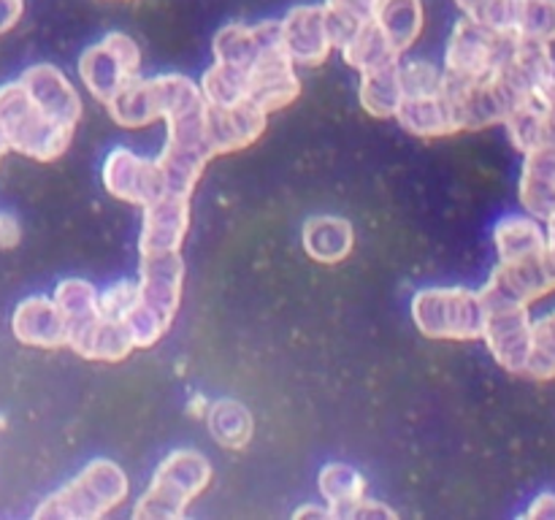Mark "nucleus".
Returning a JSON list of instances; mask_svg holds the SVG:
<instances>
[{
  "mask_svg": "<svg viewBox=\"0 0 555 520\" xmlns=\"http://www.w3.org/2000/svg\"><path fill=\"white\" fill-rule=\"evenodd\" d=\"M184 263L179 252L141 255V282L135 301L122 317L135 347H152L173 323L182 298Z\"/></svg>",
  "mask_w": 555,
  "mask_h": 520,
  "instance_id": "nucleus-1",
  "label": "nucleus"
},
{
  "mask_svg": "<svg viewBox=\"0 0 555 520\" xmlns=\"http://www.w3.org/2000/svg\"><path fill=\"white\" fill-rule=\"evenodd\" d=\"M0 128H3L5 141L11 150L20 155L33 157V160H57L68 150L74 130L54 119L52 114L43 112L20 79L0 87Z\"/></svg>",
  "mask_w": 555,
  "mask_h": 520,
  "instance_id": "nucleus-2",
  "label": "nucleus"
},
{
  "mask_svg": "<svg viewBox=\"0 0 555 520\" xmlns=\"http://www.w3.org/2000/svg\"><path fill=\"white\" fill-rule=\"evenodd\" d=\"M166 125V150L160 152L155 162L160 168L168 193L190 195L198 184L206 162L215 157L209 128H206V101L171 114Z\"/></svg>",
  "mask_w": 555,
  "mask_h": 520,
  "instance_id": "nucleus-3",
  "label": "nucleus"
},
{
  "mask_svg": "<svg viewBox=\"0 0 555 520\" xmlns=\"http://www.w3.org/2000/svg\"><path fill=\"white\" fill-rule=\"evenodd\" d=\"M204 101L201 87L182 74H163L152 79L135 76L106 103L112 119L128 130H139L155 119H168L182 108Z\"/></svg>",
  "mask_w": 555,
  "mask_h": 520,
  "instance_id": "nucleus-4",
  "label": "nucleus"
},
{
  "mask_svg": "<svg viewBox=\"0 0 555 520\" xmlns=\"http://www.w3.org/2000/svg\"><path fill=\"white\" fill-rule=\"evenodd\" d=\"M211 482V464L198 450H173L157 466L152 485L133 509L135 520L182 518L188 504Z\"/></svg>",
  "mask_w": 555,
  "mask_h": 520,
  "instance_id": "nucleus-5",
  "label": "nucleus"
},
{
  "mask_svg": "<svg viewBox=\"0 0 555 520\" xmlns=\"http://www.w3.org/2000/svg\"><path fill=\"white\" fill-rule=\"evenodd\" d=\"M128 496V477L114 460L98 458L81 469L76 480L60 487L36 509V518L92 520L106 515Z\"/></svg>",
  "mask_w": 555,
  "mask_h": 520,
  "instance_id": "nucleus-6",
  "label": "nucleus"
},
{
  "mask_svg": "<svg viewBox=\"0 0 555 520\" xmlns=\"http://www.w3.org/2000/svg\"><path fill=\"white\" fill-rule=\"evenodd\" d=\"M486 317L480 292L466 287H426L412 298V320L428 339H482Z\"/></svg>",
  "mask_w": 555,
  "mask_h": 520,
  "instance_id": "nucleus-7",
  "label": "nucleus"
},
{
  "mask_svg": "<svg viewBox=\"0 0 555 520\" xmlns=\"http://www.w3.org/2000/svg\"><path fill=\"white\" fill-rule=\"evenodd\" d=\"M515 43H518L515 32L493 30L464 16L453 27L448 49H444V76L464 81L488 79L513 54Z\"/></svg>",
  "mask_w": 555,
  "mask_h": 520,
  "instance_id": "nucleus-8",
  "label": "nucleus"
},
{
  "mask_svg": "<svg viewBox=\"0 0 555 520\" xmlns=\"http://www.w3.org/2000/svg\"><path fill=\"white\" fill-rule=\"evenodd\" d=\"M141 70V49L125 32H108L103 41L85 49L79 60V76L85 81L92 98L108 103L125 84L139 76Z\"/></svg>",
  "mask_w": 555,
  "mask_h": 520,
  "instance_id": "nucleus-9",
  "label": "nucleus"
},
{
  "mask_svg": "<svg viewBox=\"0 0 555 520\" xmlns=\"http://www.w3.org/2000/svg\"><path fill=\"white\" fill-rule=\"evenodd\" d=\"M551 290H555V271L545 252L537 258L509 260V263L499 260L488 285L480 290V298L486 303V312H493V309L529 307L531 301L547 296Z\"/></svg>",
  "mask_w": 555,
  "mask_h": 520,
  "instance_id": "nucleus-10",
  "label": "nucleus"
},
{
  "mask_svg": "<svg viewBox=\"0 0 555 520\" xmlns=\"http://www.w3.org/2000/svg\"><path fill=\"white\" fill-rule=\"evenodd\" d=\"M301 92V81H298L296 65L287 57L285 47H282V32L271 38L263 49H260L258 60H255L253 70H249V92L247 103L258 106L260 112L271 114L280 108L291 106Z\"/></svg>",
  "mask_w": 555,
  "mask_h": 520,
  "instance_id": "nucleus-11",
  "label": "nucleus"
},
{
  "mask_svg": "<svg viewBox=\"0 0 555 520\" xmlns=\"http://www.w3.org/2000/svg\"><path fill=\"white\" fill-rule=\"evenodd\" d=\"M282 47L293 65L304 68H318L328 60L331 49L336 47L334 32H331L325 5H298L287 11L285 20L280 22Z\"/></svg>",
  "mask_w": 555,
  "mask_h": 520,
  "instance_id": "nucleus-12",
  "label": "nucleus"
},
{
  "mask_svg": "<svg viewBox=\"0 0 555 520\" xmlns=\"http://www.w3.org/2000/svg\"><path fill=\"white\" fill-rule=\"evenodd\" d=\"M103 187L117 200H128L135 206H146L157 195L166 193V182H163L157 162L139 157L125 146L108 152L106 162H103Z\"/></svg>",
  "mask_w": 555,
  "mask_h": 520,
  "instance_id": "nucleus-13",
  "label": "nucleus"
},
{
  "mask_svg": "<svg viewBox=\"0 0 555 520\" xmlns=\"http://www.w3.org/2000/svg\"><path fill=\"white\" fill-rule=\"evenodd\" d=\"M190 231V195L163 193L144 206L141 225V255L179 252Z\"/></svg>",
  "mask_w": 555,
  "mask_h": 520,
  "instance_id": "nucleus-14",
  "label": "nucleus"
},
{
  "mask_svg": "<svg viewBox=\"0 0 555 520\" xmlns=\"http://www.w3.org/2000/svg\"><path fill=\"white\" fill-rule=\"evenodd\" d=\"M482 339L488 341V350L496 358L499 366L513 374H524L531 352L529 307L488 312Z\"/></svg>",
  "mask_w": 555,
  "mask_h": 520,
  "instance_id": "nucleus-15",
  "label": "nucleus"
},
{
  "mask_svg": "<svg viewBox=\"0 0 555 520\" xmlns=\"http://www.w3.org/2000/svg\"><path fill=\"white\" fill-rule=\"evenodd\" d=\"M504 128L524 155L537 146H555V74L509 114Z\"/></svg>",
  "mask_w": 555,
  "mask_h": 520,
  "instance_id": "nucleus-16",
  "label": "nucleus"
},
{
  "mask_svg": "<svg viewBox=\"0 0 555 520\" xmlns=\"http://www.w3.org/2000/svg\"><path fill=\"white\" fill-rule=\"evenodd\" d=\"M266 119L269 114L260 112L253 103H238V106H209L206 103V128H209L211 150L217 155H228V152L247 150L249 144L263 135Z\"/></svg>",
  "mask_w": 555,
  "mask_h": 520,
  "instance_id": "nucleus-17",
  "label": "nucleus"
},
{
  "mask_svg": "<svg viewBox=\"0 0 555 520\" xmlns=\"http://www.w3.org/2000/svg\"><path fill=\"white\" fill-rule=\"evenodd\" d=\"M20 84L25 87L27 95L38 103L47 114H52L54 119H60L68 128H76L81 119V98L79 92L70 87V81L65 79V74L54 65L41 63L30 65L25 74L20 76Z\"/></svg>",
  "mask_w": 555,
  "mask_h": 520,
  "instance_id": "nucleus-18",
  "label": "nucleus"
},
{
  "mask_svg": "<svg viewBox=\"0 0 555 520\" xmlns=\"http://www.w3.org/2000/svg\"><path fill=\"white\" fill-rule=\"evenodd\" d=\"M11 328H14L16 341H22L25 347H41V350L68 347V328H65V317L54 298H25L14 309Z\"/></svg>",
  "mask_w": 555,
  "mask_h": 520,
  "instance_id": "nucleus-19",
  "label": "nucleus"
},
{
  "mask_svg": "<svg viewBox=\"0 0 555 520\" xmlns=\"http://www.w3.org/2000/svg\"><path fill=\"white\" fill-rule=\"evenodd\" d=\"M520 204L534 220L547 222L555 211V146L526 152L520 173Z\"/></svg>",
  "mask_w": 555,
  "mask_h": 520,
  "instance_id": "nucleus-20",
  "label": "nucleus"
},
{
  "mask_svg": "<svg viewBox=\"0 0 555 520\" xmlns=\"http://www.w3.org/2000/svg\"><path fill=\"white\" fill-rule=\"evenodd\" d=\"M304 249L312 260L318 263H341L347 255L352 252V244H356V233H352V225L341 217H309L304 222Z\"/></svg>",
  "mask_w": 555,
  "mask_h": 520,
  "instance_id": "nucleus-21",
  "label": "nucleus"
},
{
  "mask_svg": "<svg viewBox=\"0 0 555 520\" xmlns=\"http://www.w3.org/2000/svg\"><path fill=\"white\" fill-rule=\"evenodd\" d=\"M396 119H399L406 133L421 135V139H439V135L459 133L442 90L434 92V95L404 98L399 112H396Z\"/></svg>",
  "mask_w": 555,
  "mask_h": 520,
  "instance_id": "nucleus-22",
  "label": "nucleus"
},
{
  "mask_svg": "<svg viewBox=\"0 0 555 520\" xmlns=\"http://www.w3.org/2000/svg\"><path fill=\"white\" fill-rule=\"evenodd\" d=\"M54 303L60 307L68 328V347H74L92 325L101 320V307H98V290L85 280H65L54 290Z\"/></svg>",
  "mask_w": 555,
  "mask_h": 520,
  "instance_id": "nucleus-23",
  "label": "nucleus"
},
{
  "mask_svg": "<svg viewBox=\"0 0 555 520\" xmlns=\"http://www.w3.org/2000/svg\"><path fill=\"white\" fill-rule=\"evenodd\" d=\"M493 244H496L499 260H504V263L547 252V236L534 217L509 214L499 220L493 227Z\"/></svg>",
  "mask_w": 555,
  "mask_h": 520,
  "instance_id": "nucleus-24",
  "label": "nucleus"
},
{
  "mask_svg": "<svg viewBox=\"0 0 555 520\" xmlns=\"http://www.w3.org/2000/svg\"><path fill=\"white\" fill-rule=\"evenodd\" d=\"M401 57H388L385 63L361 74V103L372 117L388 119L396 117L401 106Z\"/></svg>",
  "mask_w": 555,
  "mask_h": 520,
  "instance_id": "nucleus-25",
  "label": "nucleus"
},
{
  "mask_svg": "<svg viewBox=\"0 0 555 520\" xmlns=\"http://www.w3.org/2000/svg\"><path fill=\"white\" fill-rule=\"evenodd\" d=\"M372 20L388 36L390 47L404 54L421 38L426 11H423L421 0H379Z\"/></svg>",
  "mask_w": 555,
  "mask_h": 520,
  "instance_id": "nucleus-26",
  "label": "nucleus"
},
{
  "mask_svg": "<svg viewBox=\"0 0 555 520\" xmlns=\"http://www.w3.org/2000/svg\"><path fill=\"white\" fill-rule=\"evenodd\" d=\"M70 350L79 352L81 358H90V361L117 363L122 358H128L130 350H135V344L122 320H112L101 314V320Z\"/></svg>",
  "mask_w": 555,
  "mask_h": 520,
  "instance_id": "nucleus-27",
  "label": "nucleus"
},
{
  "mask_svg": "<svg viewBox=\"0 0 555 520\" xmlns=\"http://www.w3.org/2000/svg\"><path fill=\"white\" fill-rule=\"evenodd\" d=\"M206 422H209V431L222 447L228 450H242L247 447L249 439L255 433V420L249 415L247 406L242 401L233 399H220L206 410Z\"/></svg>",
  "mask_w": 555,
  "mask_h": 520,
  "instance_id": "nucleus-28",
  "label": "nucleus"
},
{
  "mask_svg": "<svg viewBox=\"0 0 555 520\" xmlns=\"http://www.w3.org/2000/svg\"><path fill=\"white\" fill-rule=\"evenodd\" d=\"M339 49H341V57H345V63L350 65V68H356L358 74L374 68V65L385 63L388 57H401V54L390 47L388 36L379 30V25L374 20L358 25L356 30L350 32V38H347Z\"/></svg>",
  "mask_w": 555,
  "mask_h": 520,
  "instance_id": "nucleus-29",
  "label": "nucleus"
},
{
  "mask_svg": "<svg viewBox=\"0 0 555 520\" xmlns=\"http://www.w3.org/2000/svg\"><path fill=\"white\" fill-rule=\"evenodd\" d=\"M320 496L328 502L331 518H345L347 509L366 496V480L347 464H328L320 471Z\"/></svg>",
  "mask_w": 555,
  "mask_h": 520,
  "instance_id": "nucleus-30",
  "label": "nucleus"
},
{
  "mask_svg": "<svg viewBox=\"0 0 555 520\" xmlns=\"http://www.w3.org/2000/svg\"><path fill=\"white\" fill-rule=\"evenodd\" d=\"M249 92V74L242 68H233V65L215 63L201 79V95L209 106H238V103L247 101Z\"/></svg>",
  "mask_w": 555,
  "mask_h": 520,
  "instance_id": "nucleus-31",
  "label": "nucleus"
},
{
  "mask_svg": "<svg viewBox=\"0 0 555 520\" xmlns=\"http://www.w3.org/2000/svg\"><path fill=\"white\" fill-rule=\"evenodd\" d=\"M513 32L526 41H555V0H515Z\"/></svg>",
  "mask_w": 555,
  "mask_h": 520,
  "instance_id": "nucleus-32",
  "label": "nucleus"
},
{
  "mask_svg": "<svg viewBox=\"0 0 555 520\" xmlns=\"http://www.w3.org/2000/svg\"><path fill=\"white\" fill-rule=\"evenodd\" d=\"M524 374L534 379H555V312L531 323V352Z\"/></svg>",
  "mask_w": 555,
  "mask_h": 520,
  "instance_id": "nucleus-33",
  "label": "nucleus"
},
{
  "mask_svg": "<svg viewBox=\"0 0 555 520\" xmlns=\"http://www.w3.org/2000/svg\"><path fill=\"white\" fill-rule=\"evenodd\" d=\"M377 3L379 0H325L323 5H325V14H328L331 32H334L336 47H341L358 25L372 20Z\"/></svg>",
  "mask_w": 555,
  "mask_h": 520,
  "instance_id": "nucleus-34",
  "label": "nucleus"
},
{
  "mask_svg": "<svg viewBox=\"0 0 555 520\" xmlns=\"http://www.w3.org/2000/svg\"><path fill=\"white\" fill-rule=\"evenodd\" d=\"M399 79H401V95L417 98V95H434V92L442 90L444 74L434 63H426V60H412V63H401ZM404 98H401V101H404Z\"/></svg>",
  "mask_w": 555,
  "mask_h": 520,
  "instance_id": "nucleus-35",
  "label": "nucleus"
},
{
  "mask_svg": "<svg viewBox=\"0 0 555 520\" xmlns=\"http://www.w3.org/2000/svg\"><path fill=\"white\" fill-rule=\"evenodd\" d=\"M459 9L464 11L469 20L480 22V25L493 27V30H509L513 32L515 22V0H455Z\"/></svg>",
  "mask_w": 555,
  "mask_h": 520,
  "instance_id": "nucleus-36",
  "label": "nucleus"
},
{
  "mask_svg": "<svg viewBox=\"0 0 555 520\" xmlns=\"http://www.w3.org/2000/svg\"><path fill=\"white\" fill-rule=\"evenodd\" d=\"M135 301V285L130 282H117L108 290L98 292V307H101L103 317L112 320H122L128 314V309L133 307Z\"/></svg>",
  "mask_w": 555,
  "mask_h": 520,
  "instance_id": "nucleus-37",
  "label": "nucleus"
},
{
  "mask_svg": "<svg viewBox=\"0 0 555 520\" xmlns=\"http://www.w3.org/2000/svg\"><path fill=\"white\" fill-rule=\"evenodd\" d=\"M345 518H352V520H396L399 518V515L393 512V509L390 507H385V504H379V502H374V498H358L356 504H352L350 509H347L345 512ZM341 518V520H345Z\"/></svg>",
  "mask_w": 555,
  "mask_h": 520,
  "instance_id": "nucleus-38",
  "label": "nucleus"
},
{
  "mask_svg": "<svg viewBox=\"0 0 555 520\" xmlns=\"http://www.w3.org/2000/svg\"><path fill=\"white\" fill-rule=\"evenodd\" d=\"M22 14H25V0H0V36L14 30Z\"/></svg>",
  "mask_w": 555,
  "mask_h": 520,
  "instance_id": "nucleus-39",
  "label": "nucleus"
},
{
  "mask_svg": "<svg viewBox=\"0 0 555 520\" xmlns=\"http://www.w3.org/2000/svg\"><path fill=\"white\" fill-rule=\"evenodd\" d=\"M22 238V227L20 220L9 211H0V249H11L16 247Z\"/></svg>",
  "mask_w": 555,
  "mask_h": 520,
  "instance_id": "nucleus-40",
  "label": "nucleus"
},
{
  "mask_svg": "<svg viewBox=\"0 0 555 520\" xmlns=\"http://www.w3.org/2000/svg\"><path fill=\"white\" fill-rule=\"evenodd\" d=\"M526 518L555 520V493H542V496H537L534 504L526 509Z\"/></svg>",
  "mask_w": 555,
  "mask_h": 520,
  "instance_id": "nucleus-41",
  "label": "nucleus"
},
{
  "mask_svg": "<svg viewBox=\"0 0 555 520\" xmlns=\"http://www.w3.org/2000/svg\"><path fill=\"white\" fill-rule=\"evenodd\" d=\"M293 518L296 520H304V518H331V512H328V507H318V504H307V507H301V509H296V512H293Z\"/></svg>",
  "mask_w": 555,
  "mask_h": 520,
  "instance_id": "nucleus-42",
  "label": "nucleus"
},
{
  "mask_svg": "<svg viewBox=\"0 0 555 520\" xmlns=\"http://www.w3.org/2000/svg\"><path fill=\"white\" fill-rule=\"evenodd\" d=\"M547 260H551V265H553V271H555V211H553V217L551 220H547Z\"/></svg>",
  "mask_w": 555,
  "mask_h": 520,
  "instance_id": "nucleus-43",
  "label": "nucleus"
},
{
  "mask_svg": "<svg viewBox=\"0 0 555 520\" xmlns=\"http://www.w3.org/2000/svg\"><path fill=\"white\" fill-rule=\"evenodd\" d=\"M11 146H9V141H5V133H3V128H0V160H3V155L5 152H9Z\"/></svg>",
  "mask_w": 555,
  "mask_h": 520,
  "instance_id": "nucleus-44",
  "label": "nucleus"
}]
</instances>
